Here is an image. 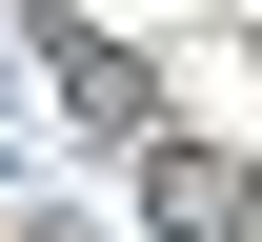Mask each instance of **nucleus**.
<instances>
[{"label":"nucleus","instance_id":"1","mask_svg":"<svg viewBox=\"0 0 262 242\" xmlns=\"http://www.w3.org/2000/svg\"><path fill=\"white\" fill-rule=\"evenodd\" d=\"M162 222L182 242H242V162H162Z\"/></svg>","mask_w":262,"mask_h":242}]
</instances>
